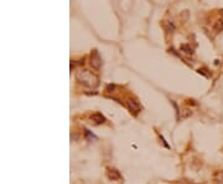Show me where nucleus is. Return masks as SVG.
<instances>
[{"instance_id": "20e7f679", "label": "nucleus", "mask_w": 223, "mask_h": 184, "mask_svg": "<svg viewBox=\"0 0 223 184\" xmlns=\"http://www.w3.org/2000/svg\"><path fill=\"white\" fill-rule=\"evenodd\" d=\"M107 177H108L109 181H119V179H122V174L119 173L118 169L108 168L107 169Z\"/></svg>"}, {"instance_id": "f8f14e48", "label": "nucleus", "mask_w": 223, "mask_h": 184, "mask_svg": "<svg viewBox=\"0 0 223 184\" xmlns=\"http://www.w3.org/2000/svg\"><path fill=\"white\" fill-rule=\"evenodd\" d=\"M114 90H115V85H108L105 87V91L109 92V93H110V92H114Z\"/></svg>"}, {"instance_id": "9b49d317", "label": "nucleus", "mask_w": 223, "mask_h": 184, "mask_svg": "<svg viewBox=\"0 0 223 184\" xmlns=\"http://www.w3.org/2000/svg\"><path fill=\"white\" fill-rule=\"evenodd\" d=\"M176 184H196V183H193L192 181H190V179H180Z\"/></svg>"}, {"instance_id": "1a4fd4ad", "label": "nucleus", "mask_w": 223, "mask_h": 184, "mask_svg": "<svg viewBox=\"0 0 223 184\" xmlns=\"http://www.w3.org/2000/svg\"><path fill=\"white\" fill-rule=\"evenodd\" d=\"M164 25H165V29H166V31H167L169 34H172L174 31H175V25H174L171 21H165Z\"/></svg>"}, {"instance_id": "39448f33", "label": "nucleus", "mask_w": 223, "mask_h": 184, "mask_svg": "<svg viewBox=\"0 0 223 184\" xmlns=\"http://www.w3.org/2000/svg\"><path fill=\"white\" fill-rule=\"evenodd\" d=\"M91 121L94 123V125H103L105 122V117L100 112H96V113L91 114Z\"/></svg>"}, {"instance_id": "423d86ee", "label": "nucleus", "mask_w": 223, "mask_h": 184, "mask_svg": "<svg viewBox=\"0 0 223 184\" xmlns=\"http://www.w3.org/2000/svg\"><path fill=\"white\" fill-rule=\"evenodd\" d=\"M213 182L215 184H223V171H216L213 173Z\"/></svg>"}, {"instance_id": "6e6552de", "label": "nucleus", "mask_w": 223, "mask_h": 184, "mask_svg": "<svg viewBox=\"0 0 223 184\" xmlns=\"http://www.w3.org/2000/svg\"><path fill=\"white\" fill-rule=\"evenodd\" d=\"M180 50H181V51H184L185 54H187V55H192L193 54V49L190 45H187V44H182V45H181Z\"/></svg>"}, {"instance_id": "f03ea898", "label": "nucleus", "mask_w": 223, "mask_h": 184, "mask_svg": "<svg viewBox=\"0 0 223 184\" xmlns=\"http://www.w3.org/2000/svg\"><path fill=\"white\" fill-rule=\"evenodd\" d=\"M89 63H91V66L94 68V70H99V67L102 65V59H100L99 54H98V51H97L96 49L91 52V61H89Z\"/></svg>"}, {"instance_id": "7ed1b4c3", "label": "nucleus", "mask_w": 223, "mask_h": 184, "mask_svg": "<svg viewBox=\"0 0 223 184\" xmlns=\"http://www.w3.org/2000/svg\"><path fill=\"white\" fill-rule=\"evenodd\" d=\"M127 107L129 108V111L133 112L134 114H138L139 112L141 111V106L139 105L138 101L133 100V98H128L127 100Z\"/></svg>"}, {"instance_id": "f257e3e1", "label": "nucleus", "mask_w": 223, "mask_h": 184, "mask_svg": "<svg viewBox=\"0 0 223 184\" xmlns=\"http://www.w3.org/2000/svg\"><path fill=\"white\" fill-rule=\"evenodd\" d=\"M76 79L80 84L88 87V89H96L99 85V77L96 73H93L92 71H88V70L78 71L76 73Z\"/></svg>"}, {"instance_id": "9d476101", "label": "nucleus", "mask_w": 223, "mask_h": 184, "mask_svg": "<svg viewBox=\"0 0 223 184\" xmlns=\"http://www.w3.org/2000/svg\"><path fill=\"white\" fill-rule=\"evenodd\" d=\"M192 114V111L191 109H182V111H181V114H180V119H185V118H188L190 116H191Z\"/></svg>"}, {"instance_id": "ddd939ff", "label": "nucleus", "mask_w": 223, "mask_h": 184, "mask_svg": "<svg viewBox=\"0 0 223 184\" xmlns=\"http://www.w3.org/2000/svg\"><path fill=\"white\" fill-rule=\"evenodd\" d=\"M204 71H207L206 68H199V70H198V73H202V75H204L206 77H210V75H208V73H206Z\"/></svg>"}, {"instance_id": "4468645a", "label": "nucleus", "mask_w": 223, "mask_h": 184, "mask_svg": "<svg viewBox=\"0 0 223 184\" xmlns=\"http://www.w3.org/2000/svg\"><path fill=\"white\" fill-rule=\"evenodd\" d=\"M160 139L162 141V143H164V146L166 147V148H170V146L166 143V141H165V138H164V137H162V136H160Z\"/></svg>"}, {"instance_id": "0eeeda50", "label": "nucleus", "mask_w": 223, "mask_h": 184, "mask_svg": "<svg viewBox=\"0 0 223 184\" xmlns=\"http://www.w3.org/2000/svg\"><path fill=\"white\" fill-rule=\"evenodd\" d=\"M213 31L215 34H220L221 31H223V19H218L215 25H213Z\"/></svg>"}]
</instances>
